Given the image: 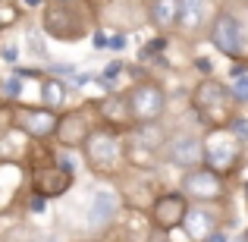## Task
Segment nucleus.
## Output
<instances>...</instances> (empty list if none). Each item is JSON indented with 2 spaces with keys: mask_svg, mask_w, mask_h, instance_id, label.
<instances>
[{
  "mask_svg": "<svg viewBox=\"0 0 248 242\" xmlns=\"http://www.w3.org/2000/svg\"><path fill=\"white\" fill-rule=\"evenodd\" d=\"M232 95L217 79H204L195 88V110L207 126H223L232 120Z\"/></svg>",
  "mask_w": 248,
  "mask_h": 242,
  "instance_id": "f257e3e1",
  "label": "nucleus"
},
{
  "mask_svg": "<svg viewBox=\"0 0 248 242\" xmlns=\"http://www.w3.org/2000/svg\"><path fill=\"white\" fill-rule=\"evenodd\" d=\"M82 151L85 161L91 163V170H101V173H113L120 167V161L126 158L120 135L110 132V129H91L82 142Z\"/></svg>",
  "mask_w": 248,
  "mask_h": 242,
  "instance_id": "f03ea898",
  "label": "nucleus"
},
{
  "mask_svg": "<svg viewBox=\"0 0 248 242\" xmlns=\"http://www.w3.org/2000/svg\"><path fill=\"white\" fill-rule=\"evenodd\" d=\"M126 110H129V120L135 123H154L160 113L167 110V95L157 82H139L126 97Z\"/></svg>",
  "mask_w": 248,
  "mask_h": 242,
  "instance_id": "7ed1b4c3",
  "label": "nucleus"
},
{
  "mask_svg": "<svg viewBox=\"0 0 248 242\" xmlns=\"http://www.w3.org/2000/svg\"><path fill=\"white\" fill-rule=\"evenodd\" d=\"M204 145V161L211 163V173H230L232 167L239 163V142L232 139L230 132H214Z\"/></svg>",
  "mask_w": 248,
  "mask_h": 242,
  "instance_id": "20e7f679",
  "label": "nucleus"
},
{
  "mask_svg": "<svg viewBox=\"0 0 248 242\" xmlns=\"http://www.w3.org/2000/svg\"><path fill=\"white\" fill-rule=\"evenodd\" d=\"M211 44L226 57H239L245 48V35H242V25L232 13H220L211 25Z\"/></svg>",
  "mask_w": 248,
  "mask_h": 242,
  "instance_id": "39448f33",
  "label": "nucleus"
},
{
  "mask_svg": "<svg viewBox=\"0 0 248 242\" xmlns=\"http://www.w3.org/2000/svg\"><path fill=\"white\" fill-rule=\"evenodd\" d=\"M182 195L195 201H217L223 195V179L211 170H188L182 176Z\"/></svg>",
  "mask_w": 248,
  "mask_h": 242,
  "instance_id": "423d86ee",
  "label": "nucleus"
},
{
  "mask_svg": "<svg viewBox=\"0 0 248 242\" xmlns=\"http://www.w3.org/2000/svg\"><path fill=\"white\" fill-rule=\"evenodd\" d=\"M164 151H167V161L182 170H198V163H204V145L195 135H176V139L167 142Z\"/></svg>",
  "mask_w": 248,
  "mask_h": 242,
  "instance_id": "0eeeda50",
  "label": "nucleus"
},
{
  "mask_svg": "<svg viewBox=\"0 0 248 242\" xmlns=\"http://www.w3.org/2000/svg\"><path fill=\"white\" fill-rule=\"evenodd\" d=\"M186 211H188L186 195L182 192H167V195H160V198L154 201L151 220L160 226V230H176V226H182V220H186Z\"/></svg>",
  "mask_w": 248,
  "mask_h": 242,
  "instance_id": "6e6552de",
  "label": "nucleus"
},
{
  "mask_svg": "<svg viewBox=\"0 0 248 242\" xmlns=\"http://www.w3.org/2000/svg\"><path fill=\"white\" fill-rule=\"evenodd\" d=\"M57 120L60 116L47 107H19L16 110V126L25 135H31V139H50L57 129Z\"/></svg>",
  "mask_w": 248,
  "mask_h": 242,
  "instance_id": "1a4fd4ad",
  "label": "nucleus"
},
{
  "mask_svg": "<svg viewBox=\"0 0 248 242\" xmlns=\"http://www.w3.org/2000/svg\"><path fill=\"white\" fill-rule=\"evenodd\" d=\"M41 32H50L54 38H82L85 35V25H82V19L76 16L69 6H50L47 13H44V22H41Z\"/></svg>",
  "mask_w": 248,
  "mask_h": 242,
  "instance_id": "9d476101",
  "label": "nucleus"
},
{
  "mask_svg": "<svg viewBox=\"0 0 248 242\" xmlns=\"http://www.w3.org/2000/svg\"><path fill=\"white\" fill-rule=\"evenodd\" d=\"M69 186H73V170H66V167L41 170V173L35 176V195H41L44 201H47V198H57V195H63Z\"/></svg>",
  "mask_w": 248,
  "mask_h": 242,
  "instance_id": "9b49d317",
  "label": "nucleus"
},
{
  "mask_svg": "<svg viewBox=\"0 0 248 242\" xmlns=\"http://www.w3.org/2000/svg\"><path fill=\"white\" fill-rule=\"evenodd\" d=\"M88 132H91V126L85 123L82 113L60 116V120H57V129H54V135L63 142V145H69V148H82V142H85Z\"/></svg>",
  "mask_w": 248,
  "mask_h": 242,
  "instance_id": "f8f14e48",
  "label": "nucleus"
},
{
  "mask_svg": "<svg viewBox=\"0 0 248 242\" xmlns=\"http://www.w3.org/2000/svg\"><path fill=\"white\" fill-rule=\"evenodd\" d=\"M116 208H120V198H116V192H110V189H97L94 198H91V208H88V224L91 226H104L113 220Z\"/></svg>",
  "mask_w": 248,
  "mask_h": 242,
  "instance_id": "ddd939ff",
  "label": "nucleus"
},
{
  "mask_svg": "<svg viewBox=\"0 0 248 242\" xmlns=\"http://www.w3.org/2000/svg\"><path fill=\"white\" fill-rule=\"evenodd\" d=\"M182 226H186V230L192 233V236L198 239V242H204V239L214 233L217 220H214V214H207L204 208H195V211L188 208V211H186V220H182Z\"/></svg>",
  "mask_w": 248,
  "mask_h": 242,
  "instance_id": "4468645a",
  "label": "nucleus"
},
{
  "mask_svg": "<svg viewBox=\"0 0 248 242\" xmlns=\"http://www.w3.org/2000/svg\"><path fill=\"white\" fill-rule=\"evenodd\" d=\"M204 22V0H179V13H176V25L186 32H195Z\"/></svg>",
  "mask_w": 248,
  "mask_h": 242,
  "instance_id": "2eb2a0df",
  "label": "nucleus"
},
{
  "mask_svg": "<svg viewBox=\"0 0 248 242\" xmlns=\"http://www.w3.org/2000/svg\"><path fill=\"white\" fill-rule=\"evenodd\" d=\"M176 13H179V0H151V22L157 29H173Z\"/></svg>",
  "mask_w": 248,
  "mask_h": 242,
  "instance_id": "dca6fc26",
  "label": "nucleus"
},
{
  "mask_svg": "<svg viewBox=\"0 0 248 242\" xmlns=\"http://www.w3.org/2000/svg\"><path fill=\"white\" fill-rule=\"evenodd\" d=\"M41 101H44V107H47V110H57L63 101H66V85H63L60 79H44Z\"/></svg>",
  "mask_w": 248,
  "mask_h": 242,
  "instance_id": "f3484780",
  "label": "nucleus"
},
{
  "mask_svg": "<svg viewBox=\"0 0 248 242\" xmlns=\"http://www.w3.org/2000/svg\"><path fill=\"white\" fill-rule=\"evenodd\" d=\"M25 44H29V54H35L38 60L47 54V50H44V32H41V25H29V29H25Z\"/></svg>",
  "mask_w": 248,
  "mask_h": 242,
  "instance_id": "a211bd4d",
  "label": "nucleus"
},
{
  "mask_svg": "<svg viewBox=\"0 0 248 242\" xmlns=\"http://www.w3.org/2000/svg\"><path fill=\"white\" fill-rule=\"evenodd\" d=\"M232 76H236V82H232V101H248V69L236 66L232 69Z\"/></svg>",
  "mask_w": 248,
  "mask_h": 242,
  "instance_id": "6ab92c4d",
  "label": "nucleus"
},
{
  "mask_svg": "<svg viewBox=\"0 0 248 242\" xmlns=\"http://www.w3.org/2000/svg\"><path fill=\"white\" fill-rule=\"evenodd\" d=\"M230 135L236 142H248V120H242V116H232V120H230Z\"/></svg>",
  "mask_w": 248,
  "mask_h": 242,
  "instance_id": "aec40b11",
  "label": "nucleus"
},
{
  "mask_svg": "<svg viewBox=\"0 0 248 242\" xmlns=\"http://www.w3.org/2000/svg\"><path fill=\"white\" fill-rule=\"evenodd\" d=\"M167 48V41H164V38H157V41H151V44H145V48H141V60H157V57H160V50H164Z\"/></svg>",
  "mask_w": 248,
  "mask_h": 242,
  "instance_id": "412c9836",
  "label": "nucleus"
},
{
  "mask_svg": "<svg viewBox=\"0 0 248 242\" xmlns=\"http://www.w3.org/2000/svg\"><path fill=\"white\" fill-rule=\"evenodd\" d=\"M0 57H3L6 63H16L19 60V48L16 44H3V48H0Z\"/></svg>",
  "mask_w": 248,
  "mask_h": 242,
  "instance_id": "4be33fe9",
  "label": "nucleus"
},
{
  "mask_svg": "<svg viewBox=\"0 0 248 242\" xmlns=\"http://www.w3.org/2000/svg\"><path fill=\"white\" fill-rule=\"evenodd\" d=\"M116 73H123V60L107 63V69H104V79H116Z\"/></svg>",
  "mask_w": 248,
  "mask_h": 242,
  "instance_id": "5701e85b",
  "label": "nucleus"
},
{
  "mask_svg": "<svg viewBox=\"0 0 248 242\" xmlns=\"http://www.w3.org/2000/svg\"><path fill=\"white\" fill-rule=\"evenodd\" d=\"M19 91H22V82H19V76H13V79H6V95L16 97Z\"/></svg>",
  "mask_w": 248,
  "mask_h": 242,
  "instance_id": "b1692460",
  "label": "nucleus"
},
{
  "mask_svg": "<svg viewBox=\"0 0 248 242\" xmlns=\"http://www.w3.org/2000/svg\"><path fill=\"white\" fill-rule=\"evenodd\" d=\"M44 208H47V201H44L41 195H35V198H31V211H35V214H41Z\"/></svg>",
  "mask_w": 248,
  "mask_h": 242,
  "instance_id": "393cba45",
  "label": "nucleus"
},
{
  "mask_svg": "<svg viewBox=\"0 0 248 242\" xmlns=\"http://www.w3.org/2000/svg\"><path fill=\"white\" fill-rule=\"evenodd\" d=\"M110 48H113V50H123V48H126V38H123V35H116V38H110Z\"/></svg>",
  "mask_w": 248,
  "mask_h": 242,
  "instance_id": "a878e982",
  "label": "nucleus"
},
{
  "mask_svg": "<svg viewBox=\"0 0 248 242\" xmlns=\"http://www.w3.org/2000/svg\"><path fill=\"white\" fill-rule=\"evenodd\" d=\"M94 48H107V35L104 32H94Z\"/></svg>",
  "mask_w": 248,
  "mask_h": 242,
  "instance_id": "bb28decb",
  "label": "nucleus"
},
{
  "mask_svg": "<svg viewBox=\"0 0 248 242\" xmlns=\"http://www.w3.org/2000/svg\"><path fill=\"white\" fill-rule=\"evenodd\" d=\"M204 242H226V233H220V230H214L211 236H207Z\"/></svg>",
  "mask_w": 248,
  "mask_h": 242,
  "instance_id": "cd10ccee",
  "label": "nucleus"
},
{
  "mask_svg": "<svg viewBox=\"0 0 248 242\" xmlns=\"http://www.w3.org/2000/svg\"><path fill=\"white\" fill-rule=\"evenodd\" d=\"M35 242H60L57 236H41V239H35Z\"/></svg>",
  "mask_w": 248,
  "mask_h": 242,
  "instance_id": "c85d7f7f",
  "label": "nucleus"
},
{
  "mask_svg": "<svg viewBox=\"0 0 248 242\" xmlns=\"http://www.w3.org/2000/svg\"><path fill=\"white\" fill-rule=\"evenodd\" d=\"M25 6H41V0H25Z\"/></svg>",
  "mask_w": 248,
  "mask_h": 242,
  "instance_id": "c756f323",
  "label": "nucleus"
},
{
  "mask_svg": "<svg viewBox=\"0 0 248 242\" xmlns=\"http://www.w3.org/2000/svg\"><path fill=\"white\" fill-rule=\"evenodd\" d=\"M148 242H170L167 236H154V239H148Z\"/></svg>",
  "mask_w": 248,
  "mask_h": 242,
  "instance_id": "7c9ffc66",
  "label": "nucleus"
},
{
  "mask_svg": "<svg viewBox=\"0 0 248 242\" xmlns=\"http://www.w3.org/2000/svg\"><path fill=\"white\" fill-rule=\"evenodd\" d=\"M69 3H73V0H57V6H69Z\"/></svg>",
  "mask_w": 248,
  "mask_h": 242,
  "instance_id": "2f4dec72",
  "label": "nucleus"
}]
</instances>
